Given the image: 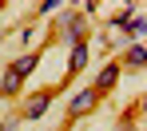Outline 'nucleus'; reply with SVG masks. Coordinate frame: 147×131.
Segmentation results:
<instances>
[{
  "label": "nucleus",
  "instance_id": "obj_12",
  "mask_svg": "<svg viewBox=\"0 0 147 131\" xmlns=\"http://www.w3.org/2000/svg\"><path fill=\"white\" fill-rule=\"evenodd\" d=\"M56 131H68V127H56Z\"/></svg>",
  "mask_w": 147,
  "mask_h": 131
},
{
  "label": "nucleus",
  "instance_id": "obj_11",
  "mask_svg": "<svg viewBox=\"0 0 147 131\" xmlns=\"http://www.w3.org/2000/svg\"><path fill=\"white\" fill-rule=\"evenodd\" d=\"M0 12H4V0H0Z\"/></svg>",
  "mask_w": 147,
  "mask_h": 131
},
{
  "label": "nucleus",
  "instance_id": "obj_10",
  "mask_svg": "<svg viewBox=\"0 0 147 131\" xmlns=\"http://www.w3.org/2000/svg\"><path fill=\"white\" fill-rule=\"evenodd\" d=\"M0 131H20V115H8V119H0Z\"/></svg>",
  "mask_w": 147,
  "mask_h": 131
},
{
  "label": "nucleus",
  "instance_id": "obj_7",
  "mask_svg": "<svg viewBox=\"0 0 147 131\" xmlns=\"http://www.w3.org/2000/svg\"><path fill=\"white\" fill-rule=\"evenodd\" d=\"M84 68H88V44H72V52H68V72L80 76Z\"/></svg>",
  "mask_w": 147,
  "mask_h": 131
},
{
  "label": "nucleus",
  "instance_id": "obj_4",
  "mask_svg": "<svg viewBox=\"0 0 147 131\" xmlns=\"http://www.w3.org/2000/svg\"><path fill=\"white\" fill-rule=\"evenodd\" d=\"M52 99H56V91H36V95H28V99H24V111H20V119H40V115L52 107Z\"/></svg>",
  "mask_w": 147,
  "mask_h": 131
},
{
  "label": "nucleus",
  "instance_id": "obj_5",
  "mask_svg": "<svg viewBox=\"0 0 147 131\" xmlns=\"http://www.w3.org/2000/svg\"><path fill=\"white\" fill-rule=\"evenodd\" d=\"M36 68H40V56H36V52H24L20 60H16V64H12V68H8V72H12V76H20V79H24V76H32Z\"/></svg>",
  "mask_w": 147,
  "mask_h": 131
},
{
  "label": "nucleus",
  "instance_id": "obj_1",
  "mask_svg": "<svg viewBox=\"0 0 147 131\" xmlns=\"http://www.w3.org/2000/svg\"><path fill=\"white\" fill-rule=\"evenodd\" d=\"M56 28H60V36H64L68 48L72 44H88V20H84V12H76L72 4H64L56 12Z\"/></svg>",
  "mask_w": 147,
  "mask_h": 131
},
{
  "label": "nucleus",
  "instance_id": "obj_3",
  "mask_svg": "<svg viewBox=\"0 0 147 131\" xmlns=\"http://www.w3.org/2000/svg\"><path fill=\"white\" fill-rule=\"evenodd\" d=\"M96 107H99V95L92 87H84V91H76L72 103H68V119H84V115H92Z\"/></svg>",
  "mask_w": 147,
  "mask_h": 131
},
{
  "label": "nucleus",
  "instance_id": "obj_8",
  "mask_svg": "<svg viewBox=\"0 0 147 131\" xmlns=\"http://www.w3.org/2000/svg\"><path fill=\"white\" fill-rule=\"evenodd\" d=\"M20 87H24V79H20V76H12V72H4V79H0V95H4V99L20 95Z\"/></svg>",
  "mask_w": 147,
  "mask_h": 131
},
{
  "label": "nucleus",
  "instance_id": "obj_9",
  "mask_svg": "<svg viewBox=\"0 0 147 131\" xmlns=\"http://www.w3.org/2000/svg\"><path fill=\"white\" fill-rule=\"evenodd\" d=\"M60 8H64V0H44V4H40V16H56Z\"/></svg>",
  "mask_w": 147,
  "mask_h": 131
},
{
  "label": "nucleus",
  "instance_id": "obj_2",
  "mask_svg": "<svg viewBox=\"0 0 147 131\" xmlns=\"http://www.w3.org/2000/svg\"><path fill=\"white\" fill-rule=\"evenodd\" d=\"M119 76H123V64H119V60L103 64V68H99V76L92 79V91H96V95H107V91L119 83Z\"/></svg>",
  "mask_w": 147,
  "mask_h": 131
},
{
  "label": "nucleus",
  "instance_id": "obj_6",
  "mask_svg": "<svg viewBox=\"0 0 147 131\" xmlns=\"http://www.w3.org/2000/svg\"><path fill=\"white\" fill-rule=\"evenodd\" d=\"M123 68H135V72H139V68H143L147 64V48L143 44H127V52H123V60H119Z\"/></svg>",
  "mask_w": 147,
  "mask_h": 131
}]
</instances>
